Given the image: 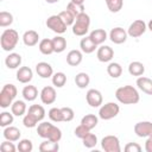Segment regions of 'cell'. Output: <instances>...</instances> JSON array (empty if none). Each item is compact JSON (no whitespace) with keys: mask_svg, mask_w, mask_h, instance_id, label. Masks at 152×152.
<instances>
[{"mask_svg":"<svg viewBox=\"0 0 152 152\" xmlns=\"http://www.w3.org/2000/svg\"><path fill=\"white\" fill-rule=\"evenodd\" d=\"M115 97L120 103L124 104H135L140 100L138 90L133 86H124L116 89Z\"/></svg>","mask_w":152,"mask_h":152,"instance_id":"1","label":"cell"},{"mask_svg":"<svg viewBox=\"0 0 152 152\" xmlns=\"http://www.w3.org/2000/svg\"><path fill=\"white\" fill-rule=\"evenodd\" d=\"M19 40V34L13 28H6L0 36V45L4 51H12Z\"/></svg>","mask_w":152,"mask_h":152,"instance_id":"2","label":"cell"},{"mask_svg":"<svg viewBox=\"0 0 152 152\" xmlns=\"http://www.w3.org/2000/svg\"><path fill=\"white\" fill-rule=\"evenodd\" d=\"M89 26H90V17L86 12H83L78 14L75 19V23L72 24V33L77 37H84L89 31Z\"/></svg>","mask_w":152,"mask_h":152,"instance_id":"3","label":"cell"},{"mask_svg":"<svg viewBox=\"0 0 152 152\" xmlns=\"http://www.w3.org/2000/svg\"><path fill=\"white\" fill-rule=\"evenodd\" d=\"M17 87L12 83H7L2 87L1 91H0V107L1 108H8L10 106H12L13 100L17 96Z\"/></svg>","mask_w":152,"mask_h":152,"instance_id":"4","label":"cell"},{"mask_svg":"<svg viewBox=\"0 0 152 152\" xmlns=\"http://www.w3.org/2000/svg\"><path fill=\"white\" fill-rule=\"evenodd\" d=\"M120 112V107L115 102H107L99 109V118L102 120H110L115 118Z\"/></svg>","mask_w":152,"mask_h":152,"instance_id":"5","label":"cell"},{"mask_svg":"<svg viewBox=\"0 0 152 152\" xmlns=\"http://www.w3.org/2000/svg\"><path fill=\"white\" fill-rule=\"evenodd\" d=\"M46 26L53 31L55 33L57 34H63L65 31H66V25L65 23L62 20V18L58 15V14H55V15H50L48 19H46Z\"/></svg>","mask_w":152,"mask_h":152,"instance_id":"6","label":"cell"},{"mask_svg":"<svg viewBox=\"0 0 152 152\" xmlns=\"http://www.w3.org/2000/svg\"><path fill=\"white\" fill-rule=\"evenodd\" d=\"M101 147L106 152H120V140L115 135H106L101 140Z\"/></svg>","mask_w":152,"mask_h":152,"instance_id":"7","label":"cell"},{"mask_svg":"<svg viewBox=\"0 0 152 152\" xmlns=\"http://www.w3.org/2000/svg\"><path fill=\"white\" fill-rule=\"evenodd\" d=\"M147 28V25L146 23L142 20V19H137L134 20L129 26H128V30H127V33L129 37L132 38H138L140 36H142L145 33Z\"/></svg>","mask_w":152,"mask_h":152,"instance_id":"8","label":"cell"},{"mask_svg":"<svg viewBox=\"0 0 152 152\" xmlns=\"http://www.w3.org/2000/svg\"><path fill=\"white\" fill-rule=\"evenodd\" d=\"M86 100H87V103L90 107H93V108L101 107L102 106V102H103L102 94L97 89H89L87 91V94H86Z\"/></svg>","mask_w":152,"mask_h":152,"instance_id":"9","label":"cell"},{"mask_svg":"<svg viewBox=\"0 0 152 152\" xmlns=\"http://www.w3.org/2000/svg\"><path fill=\"white\" fill-rule=\"evenodd\" d=\"M134 133L140 138L152 137V122L151 121H140L134 125Z\"/></svg>","mask_w":152,"mask_h":152,"instance_id":"10","label":"cell"},{"mask_svg":"<svg viewBox=\"0 0 152 152\" xmlns=\"http://www.w3.org/2000/svg\"><path fill=\"white\" fill-rule=\"evenodd\" d=\"M39 96H40V100L44 104H52L57 99V93H56V89L53 87L46 86L40 90Z\"/></svg>","mask_w":152,"mask_h":152,"instance_id":"11","label":"cell"},{"mask_svg":"<svg viewBox=\"0 0 152 152\" xmlns=\"http://www.w3.org/2000/svg\"><path fill=\"white\" fill-rule=\"evenodd\" d=\"M127 31L122 27H114L110 30L109 32V39L112 40V43L114 44H124L127 40Z\"/></svg>","mask_w":152,"mask_h":152,"instance_id":"12","label":"cell"},{"mask_svg":"<svg viewBox=\"0 0 152 152\" xmlns=\"http://www.w3.org/2000/svg\"><path fill=\"white\" fill-rule=\"evenodd\" d=\"M96 57L100 62L102 63H107V62H110L114 57V50L108 46V45H101L99 49H97V52H96Z\"/></svg>","mask_w":152,"mask_h":152,"instance_id":"13","label":"cell"},{"mask_svg":"<svg viewBox=\"0 0 152 152\" xmlns=\"http://www.w3.org/2000/svg\"><path fill=\"white\" fill-rule=\"evenodd\" d=\"M33 77V71L31 68L28 66H20L18 70H17V80L20 82V83H28L31 82Z\"/></svg>","mask_w":152,"mask_h":152,"instance_id":"14","label":"cell"},{"mask_svg":"<svg viewBox=\"0 0 152 152\" xmlns=\"http://www.w3.org/2000/svg\"><path fill=\"white\" fill-rule=\"evenodd\" d=\"M36 72L42 78H49V77H52L53 69H52V66L49 63H46V62H39L36 65Z\"/></svg>","mask_w":152,"mask_h":152,"instance_id":"15","label":"cell"},{"mask_svg":"<svg viewBox=\"0 0 152 152\" xmlns=\"http://www.w3.org/2000/svg\"><path fill=\"white\" fill-rule=\"evenodd\" d=\"M83 59V52L81 50H71L66 55V63L70 66H77Z\"/></svg>","mask_w":152,"mask_h":152,"instance_id":"16","label":"cell"},{"mask_svg":"<svg viewBox=\"0 0 152 152\" xmlns=\"http://www.w3.org/2000/svg\"><path fill=\"white\" fill-rule=\"evenodd\" d=\"M137 86L142 93L147 95H152V80L151 78L145 77V76H139L137 78Z\"/></svg>","mask_w":152,"mask_h":152,"instance_id":"17","label":"cell"},{"mask_svg":"<svg viewBox=\"0 0 152 152\" xmlns=\"http://www.w3.org/2000/svg\"><path fill=\"white\" fill-rule=\"evenodd\" d=\"M4 138L7 139V140H11V141H18L20 139V135H21V132L19 128L14 127V126H7L4 128Z\"/></svg>","mask_w":152,"mask_h":152,"instance_id":"18","label":"cell"},{"mask_svg":"<svg viewBox=\"0 0 152 152\" xmlns=\"http://www.w3.org/2000/svg\"><path fill=\"white\" fill-rule=\"evenodd\" d=\"M38 40L39 34L34 30H28L23 34V42L26 46H34L36 44H38Z\"/></svg>","mask_w":152,"mask_h":152,"instance_id":"19","label":"cell"},{"mask_svg":"<svg viewBox=\"0 0 152 152\" xmlns=\"http://www.w3.org/2000/svg\"><path fill=\"white\" fill-rule=\"evenodd\" d=\"M80 48L83 53H91L95 51L97 45L91 40V38L89 36H84L80 42Z\"/></svg>","mask_w":152,"mask_h":152,"instance_id":"20","label":"cell"},{"mask_svg":"<svg viewBox=\"0 0 152 152\" xmlns=\"http://www.w3.org/2000/svg\"><path fill=\"white\" fill-rule=\"evenodd\" d=\"M5 64L8 69H17L21 64V56L17 52H11L5 58Z\"/></svg>","mask_w":152,"mask_h":152,"instance_id":"21","label":"cell"},{"mask_svg":"<svg viewBox=\"0 0 152 152\" xmlns=\"http://www.w3.org/2000/svg\"><path fill=\"white\" fill-rule=\"evenodd\" d=\"M89 37L96 45H101L107 39V32L103 28H95L89 33Z\"/></svg>","mask_w":152,"mask_h":152,"instance_id":"22","label":"cell"},{"mask_svg":"<svg viewBox=\"0 0 152 152\" xmlns=\"http://www.w3.org/2000/svg\"><path fill=\"white\" fill-rule=\"evenodd\" d=\"M21 94H23V97L25 99V101L31 102V101H34L38 97V89L34 86L28 84V86H25L23 88Z\"/></svg>","mask_w":152,"mask_h":152,"instance_id":"23","label":"cell"},{"mask_svg":"<svg viewBox=\"0 0 152 152\" xmlns=\"http://www.w3.org/2000/svg\"><path fill=\"white\" fill-rule=\"evenodd\" d=\"M26 109H27L26 103L23 100H15V101H13V103L11 106V112L15 116H23L26 113Z\"/></svg>","mask_w":152,"mask_h":152,"instance_id":"24","label":"cell"},{"mask_svg":"<svg viewBox=\"0 0 152 152\" xmlns=\"http://www.w3.org/2000/svg\"><path fill=\"white\" fill-rule=\"evenodd\" d=\"M128 72L132 76H138V77L142 76L144 72H145V65L141 62H138V61L131 62L129 65H128Z\"/></svg>","mask_w":152,"mask_h":152,"instance_id":"25","label":"cell"},{"mask_svg":"<svg viewBox=\"0 0 152 152\" xmlns=\"http://www.w3.org/2000/svg\"><path fill=\"white\" fill-rule=\"evenodd\" d=\"M27 113L31 114L33 118H36L39 122L43 121V119L45 118V109L40 104H31L28 107V112Z\"/></svg>","mask_w":152,"mask_h":152,"instance_id":"26","label":"cell"},{"mask_svg":"<svg viewBox=\"0 0 152 152\" xmlns=\"http://www.w3.org/2000/svg\"><path fill=\"white\" fill-rule=\"evenodd\" d=\"M39 51L43 53V55H51L55 52L53 50V43H52V39H48V38H44L39 42Z\"/></svg>","mask_w":152,"mask_h":152,"instance_id":"27","label":"cell"},{"mask_svg":"<svg viewBox=\"0 0 152 152\" xmlns=\"http://www.w3.org/2000/svg\"><path fill=\"white\" fill-rule=\"evenodd\" d=\"M59 150V145L57 141H52V140H44L43 142H40L39 145V151L40 152H57Z\"/></svg>","mask_w":152,"mask_h":152,"instance_id":"28","label":"cell"},{"mask_svg":"<svg viewBox=\"0 0 152 152\" xmlns=\"http://www.w3.org/2000/svg\"><path fill=\"white\" fill-rule=\"evenodd\" d=\"M75 83L80 89H84L90 83V77L87 72H78L75 76Z\"/></svg>","mask_w":152,"mask_h":152,"instance_id":"29","label":"cell"},{"mask_svg":"<svg viewBox=\"0 0 152 152\" xmlns=\"http://www.w3.org/2000/svg\"><path fill=\"white\" fill-rule=\"evenodd\" d=\"M81 124L84 125L87 128H89V129L91 131L93 128H95V127L97 126V124H99V118H97L96 115H94V114H86V115L82 118Z\"/></svg>","mask_w":152,"mask_h":152,"instance_id":"30","label":"cell"},{"mask_svg":"<svg viewBox=\"0 0 152 152\" xmlns=\"http://www.w3.org/2000/svg\"><path fill=\"white\" fill-rule=\"evenodd\" d=\"M107 72H108V75L110 77L118 78L122 74V66L119 63H116V62H110L108 64V66H107Z\"/></svg>","mask_w":152,"mask_h":152,"instance_id":"31","label":"cell"},{"mask_svg":"<svg viewBox=\"0 0 152 152\" xmlns=\"http://www.w3.org/2000/svg\"><path fill=\"white\" fill-rule=\"evenodd\" d=\"M52 43H53V50L57 53L63 52L66 48V39L62 36H56L55 38H52Z\"/></svg>","mask_w":152,"mask_h":152,"instance_id":"32","label":"cell"},{"mask_svg":"<svg viewBox=\"0 0 152 152\" xmlns=\"http://www.w3.org/2000/svg\"><path fill=\"white\" fill-rule=\"evenodd\" d=\"M51 125L52 124L46 122V121H42L40 124H38V126H37V133H38V135L40 138H43V139H48V135H49Z\"/></svg>","mask_w":152,"mask_h":152,"instance_id":"33","label":"cell"},{"mask_svg":"<svg viewBox=\"0 0 152 152\" xmlns=\"http://www.w3.org/2000/svg\"><path fill=\"white\" fill-rule=\"evenodd\" d=\"M65 83H66V75L64 72L59 71V72H56L52 75V84L55 87L62 88L65 86Z\"/></svg>","mask_w":152,"mask_h":152,"instance_id":"34","label":"cell"},{"mask_svg":"<svg viewBox=\"0 0 152 152\" xmlns=\"http://www.w3.org/2000/svg\"><path fill=\"white\" fill-rule=\"evenodd\" d=\"M49 118L51 121L53 122H62L63 121V113H62V108H57V107H53L49 110L48 113Z\"/></svg>","mask_w":152,"mask_h":152,"instance_id":"35","label":"cell"},{"mask_svg":"<svg viewBox=\"0 0 152 152\" xmlns=\"http://www.w3.org/2000/svg\"><path fill=\"white\" fill-rule=\"evenodd\" d=\"M14 114L11 112H2L0 114V126L1 127H7L10 125L13 124V120H14Z\"/></svg>","mask_w":152,"mask_h":152,"instance_id":"36","label":"cell"},{"mask_svg":"<svg viewBox=\"0 0 152 152\" xmlns=\"http://www.w3.org/2000/svg\"><path fill=\"white\" fill-rule=\"evenodd\" d=\"M104 1L108 10L112 13H118L124 6V0H104Z\"/></svg>","mask_w":152,"mask_h":152,"instance_id":"37","label":"cell"},{"mask_svg":"<svg viewBox=\"0 0 152 152\" xmlns=\"http://www.w3.org/2000/svg\"><path fill=\"white\" fill-rule=\"evenodd\" d=\"M12 23H13V15L7 11H1L0 12V26L7 27Z\"/></svg>","mask_w":152,"mask_h":152,"instance_id":"38","label":"cell"},{"mask_svg":"<svg viewBox=\"0 0 152 152\" xmlns=\"http://www.w3.org/2000/svg\"><path fill=\"white\" fill-rule=\"evenodd\" d=\"M58 15L62 18V20L65 23L66 26H72V24L75 23V19H76V17L71 12H69L68 10H64V11L59 12Z\"/></svg>","mask_w":152,"mask_h":152,"instance_id":"39","label":"cell"},{"mask_svg":"<svg viewBox=\"0 0 152 152\" xmlns=\"http://www.w3.org/2000/svg\"><path fill=\"white\" fill-rule=\"evenodd\" d=\"M82 141H83V146H84V147H87V148H93V147H95L96 144H97V137H96L94 133H89L88 135H86V137L82 139Z\"/></svg>","mask_w":152,"mask_h":152,"instance_id":"40","label":"cell"},{"mask_svg":"<svg viewBox=\"0 0 152 152\" xmlns=\"http://www.w3.org/2000/svg\"><path fill=\"white\" fill-rule=\"evenodd\" d=\"M18 151L20 152H31L33 150V144L30 139H21L18 142Z\"/></svg>","mask_w":152,"mask_h":152,"instance_id":"41","label":"cell"},{"mask_svg":"<svg viewBox=\"0 0 152 152\" xmlns=\"http://www.w3.org/2000/svg\"><path fill=\"white\" fill-rule=\"evenodd\" d=\"M66 10H68L69 12H71L75 17H77L78 14H81V13L84 12V6H83V5H77V4L70 1V2L66 5Z\"/></svg>","mask_w":152,"mask_h":152,"instance_id":"42","label":"cell"},{"mask_svg":"<svg viewBox=\"0 0 152 152\" xmlns=\"http://www.w3.org/2000/svg\"><path fill=\"white\" fill-rule=\"evenodd\" d=\"M38 120L36 119V118H33L31 114H25L24 115V118H23V124H24V126L26 127V128H33V127H36L37 125H38Z\"/></svg>","mask_w":152,"mask_h":152,"instance_id":"43","label":"cell"},{"mask_svg":"<svg viewBox=\"0 0 152 152\" xmlns=\"http://www.w3.org/2000/svg\"><path fill=\"white\" fill-rule=\"evenodd\" d=\"M74 133H75V135L77 137V138H80V139H83L86 135H88L89 133H90V129L89 128H87L84 125H78L76 128H75V131H74Z\"/></svg>","mask_w":152,"mask_h":152,"instance_id":"44","label":"cell"},{"mask_svg":"<svg viewBox=\"0 0 152 152\" xmlns=\"http://www.w3.org/2000/svg\"><path fill=\"white\" fill-rule=\"evenodd\" d=\"M0 148H1V151H2V152H15V150H18V147H15V146H14L13 141L7 140V139H6L5 141H2V142H1Z\"/></svg>","mask_w":152,"mask_h":152,"instance_id":"45","label":"cell"},{"mask_svg":"<svg viewBox=\"0 0 152 152\" xmlns=\"http://www.w3.org/2000/svg\"><path fill=\"white\" fill-rule=\"evenodd\" d=\"M62 113H63V121H66V122L71 121L75 116V113L70 107H62Z\"/></svg>","mask_w":152,"mask_h":152,"instance_id":"46","label":"cell"},{"mask_svg":"<svg viewBox=\"0 0 152 152\" xmlns=\"http://www.w3.org/2000/svg\"><path fill=\"white\" fill-rule=\"evenodd\" d=\"M124 150L126 152H140L141 151V146L138 142H127L125 145Z\"/></svg>","mask_w":152,"mask_h":152,"instance_id":"47","label":"cell"},{"mask_svg":"<svg viewBox=\"0 0 152 152\" xmlns=\"http://www.w3.org/2000/svg\"><path fill=\"white\" fill-rule=\"evenodd\" d=\"M145 150L146 152H152V137H148L145 142Z\"/></svg>","mask_w":152,"mask_h":152,"instance_id":"48","label":"cell"},{"mask_svg":"<svg viewBox=\"0 0 152 152\" xmlns=\"http://www.w3.org/2000/svg\"><path fill=\"white\" fill-rule=\"evenodd\" d=\"M70 1L77 4V5H83V2H84V0H70Z\"/></svg>","mask_w":152,"mask_h":152,"instance_id":"49","label":"cell"},{"mask_svg":"<svg viewBox=\"0 0 152 152\" xmlns=\"http://www.w3.org/2000/svg\"><path fill=\"white\" fill-rule=\"evenodd\" d=\"M147 28H148V30L152 32V19L148 21V24H147Z\"/></svg>","mask_w":152,"mask_h":152,"instance_id":"50","label":"cell"},{"mask_svg":"<svg viewBox=\"0 0 152 152\" xmlns=\"http://www.w3.org/2000/svg\"><path fill=\"white\" fill-rule=\"evenodd\" d=\"M48 4H56V2H58L59 0H45Z\"/></svg>","mask_w":152,"mask_h":152,"instance_id":"51","label":"cell"}]
</instances>
